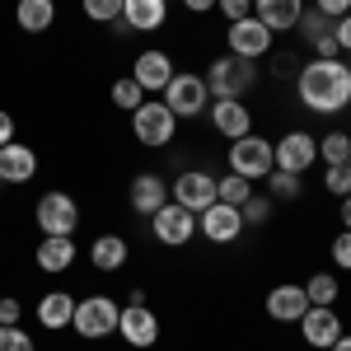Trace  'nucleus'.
<instances>
[{"instance_id":"4","label":"nucleus","mask_w":351,"mask_h":351,"mask_svg":"<svg viewBox=\"0 0 351 351\" xmlns=\"http://www.w3.org/2000/svg\"><path fill=\"white\" fill-rule=\"evenodd\" d=\"M117 319H122V304L112 295H84V300H75L71 328L80 332L84 342H99V337H112L117 332Z\"/></svg>"},{"instance_id":"28","label":"nucleus","mask_w":351,"mask_h":351,"mask_svg":"<svg viewBox=\"0 0 351 351\" xmlns=\"http://www.w3.org/2000/svg\"><path fill=\"white\" fill-rule=\"evenodd\" d=\"M332 24H337V19H328V14H319L314 5H304V14H300V24H295V28H300V38L314 47L319 38H328V33H332Z\"/></svg>"},{"instance_id":"20","label":"nucleus","mask_w":351,"mask_h":351,"mask_svg":"<svg viewBox=\"0 0 351 351\" xmlns=\"http://www.w3.org/2000/svg\"><path fill=\"white\" fill-rule=\"evenodd\" d=\"M169 19V0H122V33H155Z\"/></svg>"},{"instance_id":"18","label":"nucleus","mask_w":351,"mask_h":351,"mask_svg":"<svg viewBox=\"0 0 351 351\" xmlns=\"http://www.w3.org/2000/svg\"><path fill=\"white\" fill-rule=\"evenodd\" d=\"M28 178H38V150L24 145V141L0 145V183L19 188V183H28Z\"/></svg>"},{"instance_id":"26","label":"nucleus","mask_w":351,"mask_h":351,"mask_svg":"<svg viewBox=\"0 0 351 351\" xmlns=\"http://www.w3.org/2000/svg\"><path fill=\"white\" fill-rule=\"evenodd\" d=\"M267 192H271V202H300L304 197V178L300 173H286V169H271Z\"/></svg>"},{"instance_id":"42","label":"nucleus","mask_w":351,"mask_h":351,"mask_svg":"<svg viewBox=\"0 0 351 351\" xmlns=\"http://www.w3.org/2000/svg\"><path fill=\"white\" fill-rule=\"evenodd\" d=\"M271 61H276V66H271L276 75H295V52H276Z\"/></svg>"},{"instance_id":"30","label":"nucleus","mask_w":351,"mask_h":351,"mask_svg":"<svg viewBox=\"0 0 351 351\" xmlns=\"http://www.w3.org/2000/svg\"><path fill=\"white\" fill-rule=\"evenodd\" d=\"M319 160H324V164H347L351 160V136L347 132L319 136Z\"/></svg>"},{"instance_id":"38","label":"nucleus","mask_w":351,"mask_h":351,"mask_svg":"<svg viewBox=\"0 0 351 351\" xmlns=\"http://www.w3.org/2000/svg\"><path fill=\"white\" fill-rule=\"evenodd\" d=\"M19 319H24V304H19L14 295H0V324H5V328H14Z\"/></svg>"},{"instance_id":"33","label":"nucleus","mask_w":351,"mask_h":351,"mask_svg":"<svg viewBox=\"0 0 351 351\" xmlns=\"http://www.w3.org/2000/svg\"><path fill=\"white\" fill-rule=\"evenodd\" d=\"M239 216H243V225H267L271 220V197H258V192H253L239 206Z\"/></svg>"},{"instance_id":"37","label":"nucleus","mask_w":351,"mask_h":351,"mask_svg":"<svg viewBox=\"0 0 351 351\" xmlns=\"http://www.w3.org/2000/svg\"><path fill=\"white\" fill-rule=\"evenodd\" d=\"M216 10L230 19V24H239V19H248V14H253V0H216Z\"/></svg>"},{"instance_id":"3","label":"nucleus","mask_w":351,"mask_h":351,"mask_svg":"<svg viewBox=\"0 0 351 351\" xmlns=\"http://www.w3.org/2000/svg\"><path fill=\"white\" fill-rule=\"evenodd\" d=\"M225 164H230V173L258 183V178H267L271 169H276V155H271V141H263L258 132H248V136H239V141H230Z\"/></svg>"},{"instance_id":"17","label":"nucleus","mask_w":351,"mask_h":351,"mask_svg":"<svg viewBox=\"0 0 351 351\" xmlns=\"http://www.w3.org/2000/svg\"><path fill=\"white\" fill-rule=\"evenodd\" d=\"M206 117H211V127H216L225 141H239V136L253 132V108H248L243 99H211Z\"/></svg>"},{"instance_id":"47","label":"nucleus","mask_w":351,"mask_h":351,"mask_svg":"<svg viewBox=\"0 0 351 351\" xmlns=\"http://www.w3.org/2000/svg\"><path fill=\"white\" fill-rule=\"evenodd\" d=\"M347 169H351V160H347Z\"/></svg>"},{"instance_id":"34","label":"nucleus","mask_w":351,"mask_h":351,"mask_svg":"<svg viewBox=\"0 0 351 351\" xmlns=\"http://www.w3.org/2000/svg\"><path fill=\"white\" fill-rule=\"evenodd\" d=\"M324 188H328V197H337V202H342V197L351 192V169H347V164H328Z\"/></svg>"},{"instance_id":"1","label":"nucleus","mask_w":351,"mask_h":351,"mask_svg":"<svg viewBox=\"0 0 351 351\" xmlns=\"http://www.w3.org/2000/svg\"><path fill=\"white\" fill-rule=\"evenodd\" d=\"M295 94L309 112H342L351 108V66L342 56H314L300 61Z\"/></svg>"},{"instance_id":"5","label":"nucleus","mask_w":351,"mask_h":351,"mask_svg":"<svg viewBox=\"0 0 351 351\" xmlns=\"http://www.w3.org/2000/svg\"><path fill=\"white\" fill-rule=\"evenodd\" d=\"M160 99L169 104L173 117H202V112L211 108V89H206L202 75H192V71H173V80L164 84Z\"/></svg>"},{"instance_id":"9","label":"nucleus","mask_w":351,"mask_h":351,"mask_svg":"<svg viewBox=\"0 0 351 351\" xmlns=\"http://www.w3.org/2000/svg\"><path fill=\"white\" fill-rule=\"evenodd\" d=\"M117 332H122V342H127V347H136V351L155 347V342H160V314H155L145 300H132V304H122Z\"/></svg>"},{"instance_id":"29","label":"nucleus","mask_w":351,"mask_h":351,"mask_svg":"<svg viewBox=\"0 0 351 351\" xmlns=\"http://www.w3.org/2000/svg\"><path fill=\"white\" fill-rule=\"evenodd\" d=\"M248 197H253V183H248V178H239V173L216 178V202H225V206H243Z\"/></svg>"},{"instance_id":"36","label":"nucleus","mask_w":351,"mask_h":351,"mask_svg":"<svg viewBox=\"0 0 351 351\" xmlns=\"http://www.w3.org/2000/svg\"><path fill=\"white\" fill-rule=\"evenodd\" d=\"M332 263H337V271H351V230H342V234H332Z\"/></svg>"},{"instance_id":"15","label":"nucleus","mask_w":351,"mask_h":351,"mask_svg":"<svg viewBox=\"0 0 351 351\" xmlns=\"http://www.w3.org/2000/svg\"><path fill=\"white\" fill-rule=\"evenodd\" d=\"M197 230H202L211 243H234L243 234V216H239V206L211 202L206 211H197Z\"/></svg>"},{"instance_id":"40","label":"nucleus","mask_w":351,"mask_h":351,"mask_svg":"<svg viewBox=\"0 0 351 351\" xmlns=\"http://www.w3.org/2000/svg\"><path fill=\"white\" fill-rule=\"evenodd\" d=\"M332 33H337V47H342V52H351V14H342V19L332 24Z\"/></svg>"},{"instance_id":"6","label":"nucleus","mask_w":351,"mask_h":351,"mask_svg":"<svg viewBox=\"0 0 351 351\" xmlns=\"http://www.w3.org/2000/svg\"><path fill=\"white\" fill-rule=\"evenodd\" d=\"M173 132H178V117L169 112V104H164V99H145V104L132 112V136L141 141V145H150V150L169 145V141H173Z\"/></svg>"},{"instance_id":"45","label":"nucleus","mask_w":351,"mask_h":351,"mask_svg":"<svg viewBox=\"0 0 351 351\" xmlns=\"http://www.w3.org/2000/svg\"><path fill=\"white\" fill-rule=\"evenodd\" d=\"M337 216H342V230H351V192L342 197V211H337Z\"/></svg>"},{"instance_id":"41","label":"nucleus","mask_w":351,"mask_h":351,"mask_svg":"<svg viewBox=\"0 0 351 351\" xmlns=\"http://www.w3.org/2000/svg\"><path fill=\"white\" fill-rule=\"evenodd\" d=\"M314 56H342V47H337V33L319 38V43H314Z\"/></svg>"},{"instance_id":"13","label":"nucleus","mask_w":351,"mask_h":351,"mask_svg":"<svg viewBox=\"0 0 351 351\" xmlns=\"http://www.w3.org/2000/svg\"><path fill=\"white\" fill-rule=\"evenodd\" d=\"M300 337H304L314 351L332 347V342L342 337V314H337V304H309L304 319H300Z\"/></svg>"},{"instance_id":"14","label":"nucleus","mask_w":351,"mask_h":351,"mask_svg":"<svg viewBox=\"0 0 351 351\" xmlns=\"http://www.w3.org/2000/svg\"><path fill=\"white\" fill-rule=\"evenodd\" d=\"M132 80L145 89V99H150V94H164V84L173 80V56L160 52V47H145V52L132 61Z\"/></svg>"},{"instance_id":"31","label":"nucleus","mask_w":351,"mask_h":351,"mask_svg":"<svg viewBox=\"0 0 351 351\" xmlns=\"http://www.w3.org/2000/svg\"><path fill=\"white\" fill-rule=\"evenodd\" d=\"M145 104V89L127 75V80H112V108H127V112H136Z\"/></svg>"},{"instance_id":"22","label":"nucleus","mask_w":351,"mask_h":351,"mask_svg":"<svg viewBox=\"0 0 351 351\" xmlns=\"http://www.w3.org/2000/svg\"><path fill=\"white\" fill-rule=\"evenodd\" d=\"M304 14V0H253V19H263L271 33H291Z\"/></svg>"},{"instance_id":"23","label":"nucleus","mask_w":351,"mask_h":351,"mask_svg":"<svg viewBox=\"0 0 351 351\" xmlns=\"http://www.w3.org/2000/svg\"><path fill=\"white\" fill-rule=\"evenodd\" d=\"M71 319H75V295L71 291H47L38 300V324L43 328L61 332V328H71Z\"/></svg>"},{"instance_id":"7","label":"nucleus","mask_w":351,"mask_h":351,"mask_svg":"<svg viewBox=\"0 0 351 351\" xmlns=\"http://www.w3.org/2000/svg\"><path fill=\"white\" fill-rule=\"evenodd\" d=\"M33 216H38L43 234H75L80 230V202L71 192H43L38 206H33Z\"/></svg>"},{"instance_id":"12","label":"nucleus","mask_w":351,"mask_h":351,"mask_svg":"<svg viewBox=\"0 0 351 351\" xmlns=\"http://www.w3.org/2000/svg\"><path fill=\"white\" fill-rule=\"evenodd\" d=\"M169 202L188 206L192 216L206 211V206L216 202V173H206V169H183V173L169 183Z\"/></svg>"},{"instance_id":"46","label":"nucleus","mask_w":351,"mask_h":351,"mask_svg":"<svg viewBox=\"0 0 351 351\" xmlns=\"http://www.w3.org/2000/svg\"><path fill=\"white\" fill-rule=\"evenodd\" d=\"M328 351H351V332H342V337H337V342H332Z\"/></svg>"},{"instance_id":"32","label":"nucleus","mask_w":351,"mask_h":351,"mask_svg":"<svg viewBox=\"0 0 351 351\" xmlns=\"http://www.w3.org/2000/svg\"><path fill=\"white\" fill-rule=\"evenodd\" d=\"M84 19H94V24H122V0H84Z\"/></svg>"},{"instance_id":"27","label":"nucleus","mask_w":351,"mask_h":351,"mask_svg":"<svg viewBox=\"0 0 351 351\" xmlns=\"http://www.w3.org/2000/svg\"><path fill=\"white\" fill-rule=\"evenodd\" d=\"M304 295H309V304H337L342 286H337V276H332V271H314V276L304 281Z\"/></svg>"},{"instance_id":"16","label":"nucleus","mask_w":351,"mask_h":351,"mask_svg":"<svg viewBox=\"0 0 351 351\" xmlns=\"http://www.w3.org/2000/svg\"><path fill=\"white\" fill-rule=\"evenodd\" d=\"M263 309H267L271 324H300L304 309H309V295H304V286H295V281H281V286H271V291H267Z\"/></svg>"},{"instance_id":"10","label":"nucleus","mask_w":351,"mask_h":351,"mask_svg":"<svg viewBox=\"0 0 351 351\" xmlns=\"http://www.w3.org/2000/svg\"><path fill=\"white\" fill-rule=\"evenodd\" d=\"M271 43H276V33L263 28V19H253V14L225 28V47H230L234 56H243V61H263V56H271Z\"/></svg>"},{"instance_id":"11","label":"nucleus","mask_w":351,"mask_h":351,"mask_svg":"<svg viewBox=\"0 0 351 351\" xmlns=\"http://www.w3.org/2000/svg\"><path fill=\"white\" fill-rule=\"evenodd\" d=\"M271 155H276V169H286V173H309L314 164H319V136L309 132H286L281 141H271Z\"/></svg>"},{"instance_id":"39","label":"nucleus","mask_w":351,"mask_h":351,"mask_svg":"<svg viewBox=\"0 0 351 351\" xmlns=\"http://www.w3.org/2000/svg\"><path fill=\"white\" fill-rule=\"evenodd\" d=\"M314 10L328 19H342V14H351V0H314Z\"/></svg>"},{"instance_id":"2","label":"nucleus","mask_w":351,"mask_h":351,"mask_svg":"<svg viewBox=\"0 0 351 351\" xmlns=\"http://www.w3.org/2000/svg\"><path fill=\"white\" fill-rule=\"evenodd\" d=\"M202 80L211 89V99H248V94L258 89V66L243 61V56H234V52H225L206 66Z\"/></svg>"},{"instance_id":"44","label":"nucleus","mask_w":351,"mask_h":351,"mask_svg":"<svg viewBox=\"0 0 351 351\" xmlns=\"http://www.w3.org/2000/svg\"><path fill=\"white\" fill-rule=\"evenodd\" d=\"M183 10H192V14H211L216 0H183Z\"/></svg>"},{"instance_id":"35","label":"nucleus","mask_w":351,"mask_h":351,"mask_svg":"<svg viewBox=\"0 0 351 351\" xmlns=\"http://www.w3.org/2000/svg\"><path fill=\"white\" fill-rule=\"evenodd\" d=\"M0 351H38V347H33V337H28L19 324H14V328L0 324Z\"/></svg>"},{"instance_id":"24","label":"nucleus","mask_w":351,"mask_h":351,"mask_svg":"<svg viewBox=\"0 0 351 351\" xmlns=\"http://www.w3.org/2000/svg\"><path fill=\"white\" fill-rule=\"evenodd\" d=\"M127 239L122 234H99V239L89 243V263L99 271H117V267H127Z\"/></svg>"},{"instance_id":"8","label":"nucleus","mask_w":351,"mask_h":351,"mask_svg":"<svg viewBox=\"0 0 351 351\" xmlns=\"http://www.w3.org/2000/svg\"><path fill=\"white\" fill-rule=\"evenodd\" d=\"M150 234L164 243V248H188L192 234H197V216L178 202H164L160 211L150 216Z\"/></svg>"},{"instance_id":"25","label":"nucleus","mask_w":351,"mask_h":351,"mask_svg":"<svg viewBox=\"0 0 351 351\" xmlns=\"http://www.w3.org/2000/svg\"><path fill=\"white\" fill-rule=\"evenodd\" d=\"M14 24L24 33H47L56 24V0H19L14 5Z\"/></svg>"},{"instance_id":"21","label":"nucleus","mask_w":351,"mask_h":351,"mask_svg":"<svg viewBox=\"0 0 351 351\" xmlns=\"http://www.w3.org/2000/svg\"><path fill=\"white\" fill-rule=\"evenodd\" d=\"M75 267V234H43L38 239V271L61 276Z\"/></svg>"},{"instance_id":"43","label":"nucleus","mask_w":351,"mask_h":351,"mask_svg":"<svg viewBox=\"0 0 351 351\" xmlns=\"http://www.w3.org/2000/svg\"><path fill=\"white\" fill-rule=\"evenodd\" d=\"M10 141H14V117L0 108V145H10Z\"/></svg>"},{"instance_id":"19","label":"nucleus","mask_w":351,"mask_h":351,"mask_svg":"<svg viewBox=\"0 0 351 351\" xmlns=\"http://www.w3.org/2000/svg\"><path fill=\"white\" fill-rule=\"evenodd\" d=\"M164 202H169V183H164L160 173H136L132 178V188H127V206H132L136 216H155Z\"/></svg>"}]
</instances>
